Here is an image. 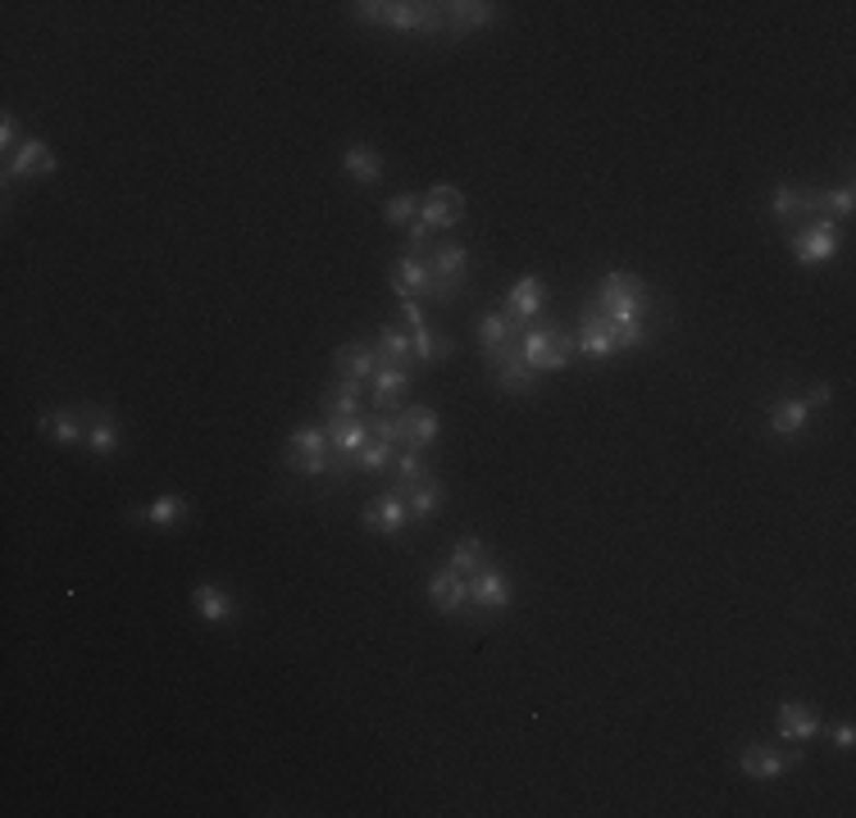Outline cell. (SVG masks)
<instances>
[{"instance_id":"cell-39","label":"cell","mask_w":856,"mask_h":818,"mask_svg":"<svg viewBox=\"0 0 856 818\" xmlns=\"http://www.w3.org/2000/svg\"><path fill=\"white\" fill-rule=\"evenodd\" d=\"M852 205H856V187H852V182H843V187L830 191V218H834V223L852 218Z\"/></svg>"},{"instance_id":"cell-12","label":"cell","mask_w":856,"mask_h":818,"mask_svg":"<svg viewBox=\"0 0 856 818\" xmlns=\"http://www.w3.org/2000/svg\"><path fill=\"white\" fill-rule=\"evenodd\" d=\"M401 315L410 323V351H415V359H429V364H442V359H452V336H442L437 328L424 323L420 315V300H401Z\"/></svg>"},{"instance_id":"cell-10","label":"cell","mask_w":856,"mask_h":818,"mask_svg":"<svg viewBox=\"0 0 856 818\" xmlns=\"http://www.w3.org/2000/svg\"><path fill=\"white\" fill-rule=\"evenodd\" d=\"M511 601H515V582H511L502 569L483 564L479 573H469V609H479V614H502Z\"/></svg>"},{"instance_id":"cell-17","label":"cell","mask_w":856,"mask_h":818,"mask_svg":"<svg viewBox=\"0 0 856 818\" xmlns=\"http://www.w3.org/2000/svg\"><path fill=\"white\" fill-rule=\"evenodd\" d=\"M429 601H433L442 614H465V609H469V578L456 573L452 564H447V569H437V573L429 578Z\"/></svg>"},{"instance_id":"cell-32","label":"cell","mask_w":856,"mask_h":818,"mask_svg":"<svg viewBox=\"0 0 856 818\" xmlns=\"http://www.w3.org/2000/svg\"><path fill=\"white\" fill-rule=\"evenodd\" d=\"M447 564H452L456 573H465V578L479 573L483 564H488V542H483V537H460V542L452 546V559H447Z\"/></svg>"},{"instance_id":"cell-24","label":"cell","mask_w":856,"mask_h":818,"mask_svg":"<svg viewBox=\"0 0 856 818\" xmlns=\"http://www.w3.org/2000/svg\"><path fill=\"white\" fill-rule=\"evenodd\" d=\"M342 168L361 187H378L383 182V159H378V151L370 146V141H351V146L342 151Z\"/></svg>"},{"instance_id":"cell-31","label":"cell","mask_w":856,"mask_h":818,"mask_svg":"<svg viewBox=\"0 0 856 818\" xmlns=\"http://www.w3.org/2000/svg\"><path fill=\"white\" fill-rule=\"evenodd\" d=\"M397 464V446L392 441H383V437H370L365 446H361V455H355V469H361V473H388Z\"/></svg>"},{"instance_id":"cell-4","label":"cell","mask_w":856,"mask_h":818,"mask_svg":"<svg viewBox=\"0 0 856 818\" xmlns=\"http://www.w3.org/2000/svg\"><path fill=\"white\" fill-rule=\"evenodd\" d=\"M593 305L601 309L606 319H615V323H643V315L652 309V300H647V282L633 277V273H606Z\"/></svg>"},{"instance_id":"cell-28","label":"cell","mask_w":856,"mask_h":818,"mask_svg":"<svg viewBox=\"0 0 856 818\" xmlns=\"http://www.w3.org/2000/svg\"><path fill=\"white\" fill-rule=\"evenodd\" d=\"M333 369H338L342 378H361V382H370L374 369H378V355H374L370 346H361V342H347V346H338V355H333Z\"/></svg>"},{"instance_id":"cell-26","label":"cell","mask_w":856,"mask_h":818,"mask_svg":"<svg viewBox=\"0 0 856 818\" xmlns=\"http://www.w3.org/2000/svg\"><path fill=\"white\" fill-rule=\"evenodd\" d=\"M374 432H370V418L361 414V418H328V441H333V450L338 455H361V446L370 441Z\"/></svg>"},{"instance_id":"cell-22","label":"cell","mask_w":856,"mask_h":818,"mask_svg":"<svg viewBox=\"0 0 856 818\" xmlns=\"http://www.w3.org/2000/svg\"><path fill=\"white\" fill-rule=\"evenodd\" d=\"M547 309V282L542 277H519L511 296H506V315L519 319V323H533Z\"/></svg>"},{"instance_id":"cell-2","label":"cell","mask_w":856,"mask_h":818,"mask_svg":"<svg viewBox=\"0 0 856 818\" xmlns=\"http://www.w3.org/2000/svg\"><path fill=\"white\" fill-rule=\"evenodd\" d=\"M351 14L361 23L397 27V33H437V27H447L442 5H420V0H361V5H351Z\"/></svg>"},{"instance_id":"cell-9","label":"cell","mask_w":856,"mask_h":818,"mask_svg":"<svg viewBox=\"0 0 856 818\" xmlns=\"http://www.w3.org/2000/svg\"><path fill=\"white\" fill-rule=\"evenodd\" d=\"M483 359H488V369H492L496 387H502L506 396H529V391L538 387V378H542V374L529 369V359H524L519 342L506 346V351H496V355H483Z\"/></svg>"},{"instance_id":"cell-11","label":"cell","mask_w":856,"mask_h":818,"mask_svg":"<svg viewBox=\"0 0 856 818\" xmlns=\"http://www.w3.org/2000/svg\"><path fill=\"white\" fill-rule=\"evenodd\" d=\"M802 764V750H775V746H748L738 755V769L752 782H775Z\"/></svg>"},{"instance_id":"cell-3","label":"cell","mask_w":856,"mask_h":818,"mask_svg":"<svg viewBox=\"0 0 856 818\" xmlns=\"http://www.w3.org/2000/svg\"><path fill=\"white\" fill-rule=\"evenodd\" d=\"M519 351H524V359H529L533 374H556V369H565L570 355H574V336L561 323H551V319H533L529 328L519 332Z\"/></svg>"},{"instance_id":"cell-15","label":"cell","mask_w":856,"mask_h":818,"mask_svg":"<svg viewBox=\"0 0 856 818\" xmlns=\"http://www.w3.org/2000/svg\"><path fill=\"white\" fill-rule=\"evenodd\" d=\"M370 532H378V537H401V532L415 523L410 519V505L397 496V491H388V496H378L370 510H365V519H361Z\"/></svg>"},{"instance_id":"cell-16","label":"cell","mask_w":856,"mask_h":818,"mask_svg":"<svg viewBox=\"0 0 856 818\" xmlns=\"http://www.w3.org/2000/svg\"><path fill=\"white\" fill-rule=\"evenodd\" d=\"M388 282H392V296L397 300H420V296H429V282H433L429 260L424 256H410V250H406L401 260H392Z\"/></svg>"},{"instance_id":"cell-21","label":"cell","mask_w":856,"mask_h":818,"mask_svg":"<svg viewBox=\"0 0 856 818\" xmlns=\"http://www.w3.org/2000/svg\"><path fill=\"white\" fill-rule=\"evenodd\" d=\"M191 609H197L201 624L219 628V624H228V618L237 614V601L219 582H197V591H191Z\"/></svg>"},{"instance_id":"cell-29","label":"cell","mask_w":856,"mask_h":818,"mask_svg":"<svg viewBox=\"0 0 856 818\" xmlns=\"http://www.w3.org/2000/svg\"><path fill=\"white\" fill-rule=\"evenodd\" d=\"M807 418H811L807 401H793V396H784V401H775V405H770V432H775V437H797V432L807 428Z\"/></svg>"},{"instance_id":"cell-7","label":"cell","mask_w":856,"mask_h":818,"mask_svg":"<svg viewBox=\"0 0 856 818\" xmlns=\"http://www.w3.org/2000/svg\"><path fill=\"white\" fill-rule=\"evenodd\" d=\"M839 223L834 218H811V223H802L793 237H788V246H793V256L802 260V264H824V260H834L839 256Z\"/></svg>"},{"instance_id":"cell-42","label":"cell","mask_w":856,"mask_h":818,"mask_svg":"<svg viewBox=\"0 0 856 818\" xmlns=\"http://www.w3.org/2000/svg\"><path fill=\"white\" fill-rule=\"evenodd\" d=\"M834 401V387L830 382H816L811 391H807V410H816V405H830Z\"/></svg>"},{"instance_id":"cell-14","label":"cell","mask_w":856,"mask_h":818,"mask_svg":"<svg viewBox=\"0 0 856 818\" xmlns=\"http://www.w3.org/2000/svg\"><path fill=\"white\" fill-rule=\"evenodd\" d=\"M55 174V155L42 137H23V146L5 159V187L14 178H50Z\"/></svg>"},{"instance_id":"cell-5","label":"cell","mask_w":856,"mask_h":818,"mask_svg":"<svg viewBox=\"0 0 856 818\" xmlns=\"http://www.w3.org/2000/svg\"><path fill=\"white\" fill-rule=\"evenodd\" d=\"M429 300L433 305H452L460 292H465V277H469V250L465 246H437L429 256Z\"/></svg>"},{"instance_id":"cell-25","label":"cell","mask_w":856,"mask_h":818,"mask_svg":"<svg viewBox=\"0 0 856 818\" xmlns=\"http://www.w3.org/2000/svg\"><path fill=\"white\" fill-rule=\"evenodd\" d=\"M442 19H447L452 33H474V27L496 19V5L492 0H452V5H442Z\"/></svg>"},{"instance_id":"cell-6","label":"cell","mask_w":856,"mask_h":818,"mask_svg":"<svg viewBox=\"0 0 856 818\" xmlns=\"http://www.w3.org/2000/svg\"><path fill=\"white\" fill-rule=\"evenodd\" d=\"M465 210H469V201H465V191L460 187H452V182H437V187H429V195L420 201V228H429V233H442V228H456V223L465 218Z\"/></svg>"},{"instance_id":"cell-1","label":"cell","mask_w":856,"mask_h":818,"mask_svg":"<svg viewBox=\"0 0 856 818\" xmlns=\"http://www.w3.org/2000/svg\"><path fill=\"white\" fill-rule=\"evenodd\" d=\"M643 342H652L643 323H615V319H606L597 305H588L584 319H578L574 351H584V355H593V359H606V355L633 351V346H643Z\"/></svg>"},{"instance_id":"cell-35","label":"cell","mask_w":856,"mask_h":818,"mask_svg":"<svg viewBox=\"0 0 856 818\" xmlns=\"http://www.w3.org/2000/svg\"><path fill=\"white\" fill-rule=\"evenodd\" d=\"M770 210H775L779 223H797V218H802V187L779 182L775 195H770Z\"/></svg>"},{"instance_id":"cell-36","label":"cell","mask_w":856,"mask_h":818,"mask_svg":"<svg viewBox=\"0 0 856 818\" xmlns=\"http://www.w3.org/2000/svg\"><path fill=\"white\" fill-rule=\"evenodd\" d=\"M328 455H333V450H328ZM328 455H296V450H288L283 469L301 473V477H328V473H333V460H328Z\"/></svg>"},{"instance_id":"cell-38","label":"cell","mask_w":856,"mask_h":818,"mask_svg":"<svg viewBox=\"0 0 856 818\" xmlns=\"http://www.w3.org/2000/svg\"><path fill=\"white\" fill-rule=\"evenodd\" d=\"M392 483H420V477L429 473L424 469V450H397V464H392Z\"/></svg>"},{"instance_id":"cell-13","label":"cell","mask_w":856,"mask_h":818,"mask_svg":"<svg viewBox=\"0 0 856 818\" xmlns=\"http://www.w3.org/2000/svg\"><path fill=\"white\" fill-rule=\"evenodd\" d=\"M87 423H92V405L46 410V414H42V432H46L55 446H87Z\"/></svg>"},{"instance_id":"cell-33","label":"cell","mask_w":856,"mask_h":818,"mask_svg":"<svg viewBox=\"0 0 856 818\" xmlns=\"http://www.w3.org/2000/svg\"><path fill=\"white\" fill-rule=\"evenodd\" d=\"M378 359H401V364H415V351H410V332L406 328H392L383 323L378 328V346H374Z\"/></svg>"},{"instance_id":"cell-34","label":"cell","mask_w":856,"mask_h":818,"mask_svg":"<svg viewBox=\"0 0 856 818\" xmlns=\"http://www.w3.org/2000/svg\"><path fill=\"white\" fill-rule=\"evenodd\" d=\"M288 450H296V455H328V450H333V441H328V428H319V423H306V428H296L288 437Z\"/></svg>"},{"instance_id":"cell-27","label":"cell","mask_w":856,"mask_h":818,"mask_svg":"<svg viewBox=\"0 0 856 818\" xmlns=\"http://www.w3.org/2000/svg\"><path fill=\"white\" fill-rule=\"evenodd\" d=\"M524 328H529V323H519V319H511V315H488V319L479 323V346H483V355H496V351L515 346Z\"/></svg>"},{"instance_id":"cell-8","label":"cell","mask_w":856,"mask_h":818,"mask_svg":"<svg viewBox=\"0 0 856 818\" xmlns=\"http://www.w3.org/2000/svg\"><path fill=\"white\" fill-rule=\"evenodd\" d=\"M374 414H397L401 410V396L415 382V364H401V359H378L374 369Z\"/></svg>"},{"instance_id":"cell-41","label":"cell","mask_w":856,"mask_h":818,"mask_svg":"<svg viewBox=\"0 0 856 818\" xmlns=\"http://www.w3.org/2000/svg\"><path fill=\"white\" fill-rule=\"evenodd\" d=\"M830 742H834L839 750H852V746H856V727H852L847 719H843V723H834V727H830Z\"/></svg>"},{"instance_id":"cell-40","label":"cell","mask_w":856,"mask_h":818,"mask_svg":"<svg viewBox=\"0 0 856 818\" xmlns=\"http://www.w3.org/2000/svg\"><path fill=\"white\" fill-rule=\"evenodd\" d=\"M23 146V137H19V119L10 115V109H5V123H0V151H5V155H14Z\"/></svg>"},{"instance_id":"cell-20","label":"cell","mask_w":856,"mask_h":818,"mask_svg":"<svg viewBox=\"0 0 856 818\" xmlns=\"http://www.w3.org/2000/svg\"><path fill=\"white\" fill-rule=\"evenodd\" d=\"M319 410L328 418H361V410H365V382L361 378H338L319 396Z\"/></svg>"},{"instance_id":"cell-19","label":"cell","mask_w":856,"mask_h":818,"mask_svg":"<svg viewBox=\"0 0 856 818\" xmlns=\"http://www.w3.org/2000/svg\"><path fill=\"white\" fill-rule=\"evenodd\" d=\"M392 491L410 505V519H433L437 510H442V500H447V491H442V483H437V477L433 473H424L420 477V483H392Z\"/></svg>"},{"instance_id":"cell-37","label":"cell","mask_w":856,"mask_h":818,"mask_svg":"<svg viewBox=\"0 0 856 818\" xmlns=\"http://www.w3.org/2000/svg\"><path fill=\"white\" fill-rule=\"evenodd\" d=\"M383 218H388L392 228H410V223L420 218V195H392V201L383 205Z\"/></svg>"},{"instance_id":"cell-18","label":"cell","mask_w":856,"mask_h":818,"mask_svg":"<svg viewBox=\"0 0 856 818\" xmlns=\"http://www.w3.org/2000/svg\"><path fill=\"white\" fill-rule=\"evenodd\" d=\"M191 519V505H187V496H160V500H151L146 510H132V523L137 527H160V532H174V527H183Z\"/></svg>"},{"instance_id":"cell-23","label":"cell","mask_w":856,"mask_h":818,"mask_svg":"<svg viewBox=\"0 0 856 818\" xmlns=\"http://www.w3.org/2000/svg\"><path fill=\"white\" fill-rule=\"evenodd\" d=\"M775 727H779V737H788V742H811V737H820V714L816 710H807L802 700H784L779 704V714H775Z\"/></svg>"},{"instance_id":"cell-30","label":"cell","mask_w":856,"mask_h":818,"mask_svg":"<svg viewBox=\"0 0 856 818\" xmlns=\"http://www.w3.org/2000/svg\"><path fill=\"white\" fill-rule=\"evenodd\" d=\"M87 450H92V455H101V460H109L119 450V423L109 418L105 410H96V405H92V423H87Z\"/></svg>"}]
</instances>
